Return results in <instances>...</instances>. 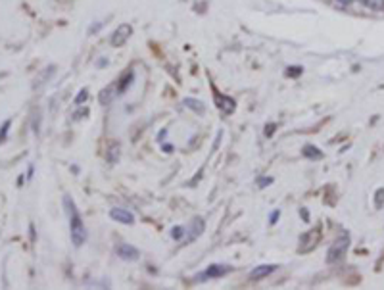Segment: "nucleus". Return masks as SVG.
Wrapping results in <instances>:
<instances>
[{"label":"nucleus","mask_w":384,"mask_h":290,"mask_svg":"<svg viewBox=\"0 0 384 290\" xmlns=\"http://www.w3.org/2000/svg\"><path fill=\"white\" fill-rule=\"evenodd\" d=\"M375 206H377V210H381V208L384 206V188L377 190V196H375Z\"/></svg>","instance_id":"412c9836"},{"label":"nucleus","mask_w":384,"mask_h":290,"mask_svg":"<svg viewBox=\"0 0 384 290\" xmlns=\"http://www.w3.org/2000/svg\"><path fill=\"white\" fill-rule=\"evenodd\" d=\"M233 271V267L231 265H225V264H213L210 267H206L202 273H198L194 281L196 283H206V281H212V279H219V277H225L227 273H231Z\"/></svg>","instance_id":"7ed1b4c3"},{"label":"nucleus","mask_w":384,"mask_h":290,"mask_svg":"<svg viewBox=\"0 0 384 290\" xmlns=\"http://www.w3.org/2000/svg\"><path fill=\"white\" fill-rule=\"evenodd\" d=\"M185 104L192 110V112H196V114H204L206 112V106H204V102H200V100H196V98H185Z\"/></svg>","instance_id":"dca6fc26"},{"label":"nucleus","mask_w":384,"mask_h":290,"mask_svg":"<svg viewBox=\"0 0 384 290\" xmlns=\"http://www.w3.org/2000/svg\"><path fill=\"white\" fill-rule=\"evenodd\" d=\"M275 129H277V123H269V125H265V137H267V139H271V137L275 135Z\"/></svg>","instance_id":"5701e85b"},{"label":"nucleus","mask_w":384,"mask_h":290,"mask_svg":"<svg viewBox=\"0 0 384 290\" xmlns=\"http://www.w3.org/2000/svg\"><path fill=\"white\" fill-rule=\"evenodd\" d=\"M185 233H186L185 227L177 225V227H173L171 229V238L173 240H183V238H185Z\"/></svg>","instance_id":"a211bd4d"},{"label":"nucleus","mask_w":384,"mask_h":290,"mask_svg":"<svg viewBox=\"0 0 384 290\" xmlns=\"http://www.w3.org/2000/svg\"><path fill=\"white\" fill-rule=\"evenodd\" d=\"M278 269V265L277 264H271V265H257V267H254L252 269V273H250V279L252 281H261V279L265 277H269L273 271H277Z\"/></svg>","instance_id":"1a4fd4ad"},{"label":"nucleus","mask_w":384,"mask_h":290,"mask_svg":"<svg viewBox=\"0 0 384 290\" xmlns=\"http://www.w3.org/2000/svg\"><path fill=\"white\" fill-rule=\"evenodd\" d=\"M256 183H257V188H265V186L273 185V177H259Z\"/></svg>","instance_id":"4be33fe9"},{"label":"nucleus","mask_w":384,"mask_h":290,"mask_svg":"<svg viewBox=\"0 0 384 290\" xmlns=\"http://www.w3.org/2000/svg\"><path fill=\"white\" fill-rule=\"evenodd\" d=\"M319 240H321V231H319V229L307 231V233H304V235L300 237L298 252H300V254H307V252L315 250V246L319 244Z\"/></svg>","instance_id":"20e7f679"},{"label":"nucleus","mask_w":384,"mask_h":290,"mask_svg":"<svg viewBox=\"0 0 384 290\" xmlns=\"http://www.w3.org/2000/svg\"><path fill=\"white\" fill-rule=\"evenodd\" d=\"M358 4L367 8V10H375V12H383L384 10V0H358Z\"/></svg>","instance_id":"4468645a"},{"label":"nucleus","mask_w":384,"mask_h":290,"mask_svg":"<svg viewBox=\"0 0 384 290\" xmlns=\"http://www.w3.org/2000/svg\"><path fill=\"white\" fill-rule=\"evenodd\" d=\"M300 215H302V219H304V221H309V213H307V210H305V208H302V210H300Z\"/></svg>","instance_id":"bb28decb"},{"label":"nucleus","mask_w":384,"mask_h":290,"mask_svg":"<svg viewBox=\"0 0 384 290\" xmlns=\"http://www.w3.org/2000/svg\"><path fill=\"white\" fill-rule=\"evenodd\" d=\"M87 100H89V89H81L79 93H77V96H75V104L83 106Z\"/></svg>","instance_id":"6ab92c4d"},{"label":"nucleus","mask_w":384,"mask_h":290,"mask_svg":"<svg viewBox=\"0 0 384 290\" xmlns=\"http://www.w3.org/2000/svg\"><path fill=\"white\" fill-rule=\"evenodd\" d=\"M120 156H121V148L120 145L116 143V145H112L108 148V154H106V159L110 163H118L120 161Z\"/></svg>","instance_id":"2eb2a0df"},{"label":"nucleus","mask_w":384,"mask_h":290,"mask_svg":"<svg viewBox=\"0 0 384 290\" xmlns=\"http://www.w3.org/2000/svg\"><path fill=\"white\" fill-rule=\"evenodd\" d=\"M87 116H89V110H87V108H85V110H77V112L73 114V118L75 119H83V118H87Z\"/></svg>","instance_id":"393cba45"},{"label":"nucleus","mask_w":384,"mask_h":290,"mask_svg":"<svg viewBox=\"0 0 384 290\" xmlns=\"http://www.w3.org/2000/svg\"><path fill=\"white\" fill-rule=\"evenodd\" d=\"M213 96H215V104H217V108L223 112V114H233L235 110H237V102L231 98V96H225V94H221V93H217V91H213Z\"/></svg>","instance_id":"0eeeda50"},{"label":"nucleus","mask_w":384,"mask_h":290,"mask_svg":"<svg viewBox=\"0 0 384 290\" xmlns=\"http://www.w3.org/2000/svg\"><path fill=\"white\" fill-rule=\"evenodd\" d=\"M116 254L120 256L121 260H125V262H136L140 258V252L136 250L134 246H131V244H127V242H120L116 246Z\"/></svg>","instance_id":"423d86ee"},{"label":"nucleus","mask_w":384,"mask_h":290,"mask_svg":"<svg viewBox=\"0 0 384 290\" xmlns=\"http://www.w3.org/2000/svg\"><path fill=\"white\" fill-rule=\"evenodd\" d=\"M334 2H336L338 6H342V8H344V6H350V4L354 2V0H334Z\"/></svg>","instance_id":"a878e982"},{"label":"nucleus","mask_w":384,"mask_h":290,"mask_svg":"<svg viewBox=\"0 0 384 290\" xmlns=\"http://www.w3.org/2000/svg\"><path fill=\"white\" fill-rule=\"evenodd\" d=\"M31 240L35 242V227H33V225H31Z\"/></svg>","instance_id":"c756f323"},{"label":"nucleus","mask_w":384,"mask_h":290,"mask_svg":"<svg viewBox=\"0 0 384 290\" xmlns=\"http://www.w3.org/2000/svg\"><path fill=\"white\" fill-rule=\"evenodd\" d=\"M64 208L67 211V217H69V233H71V240L73 244L79 248L87 242V229H85V223L81 219V213L73 202L71 196H64Z\"/></svg>","instance_id":"f257e3e1"},{"label":"nucleus","mask_w":384,"mask_h":290,"mask_svg":"<svg viewBox=\"0 0 384 290\" xmlns=\"http://www.w3.org/2000/svg\"><path fill=\"white\" fill-rule=\"evenodd\" d=\"M278 217H280V211L275 210V211H273V213H271V217H269V225H277Z\"/></svg>","instance_id":"b1692460"},{"label":"nucleus","mask_w":384,"mask_h":290,"mask_svg":"<svg viewBox=\"0 0 384 290\" xmlns=\"http://www.w3.org/2000/svg\"><path fill=\"white\" fill-rule=\"evenodd\" d=\"M161 148H163V152H165V154H171V152H173V146L171 145H163Z\"/></svg>","instance_id":"cd10ccee"},{"label":"nucleus","mask_w":384,"mask_h":290,"mask_svg":"<svg viewBox=\"0 0 384 290\" xmlns=\"http://www.w3.org/2000/svg\"><path fill=\"white\" fill-rule=\"evenodd\" d=\"M110 217L116 219V221H120V223H123V225L134 223V215H132L129 210H123V208H114V210H110Z\"/></svg>","instance_id":"9d476101"},{"label":"nucleus","mask_w":384,"mask_h":290,"mask_svg":"<svg viewBox=\"0 0 384 290\" xmlns=\"http://www.w3.org/2000/svg\"><path fill=\"white\" fill-rule=\"evenodd\" d=\"M165 133H167V131H161V133H159V135H158V141H159V143H161V141L165 139Z\"/></svg>","instance_id":"c85d7f7f"},{"label":"nucleus","mask_w":384,"mask_h":290,"mask_svg":"<svg viewBox=\"0 0 384 290\" xmlns=\"http://www.w3.org/2000/svg\"><path fill=\"white\" fill-rule=\"evenodd\" d=\"M132 81H134V71H132V69H127V71L120 77V81H118V94L125 93V91L132 85Z\"/></svg>","instance_id":"f8f14e48"},{"label":"nucleus","mask_w":384,"mask_h":290,"mask_svg":"<svg viewBox=\"0 0 384 290\" xmlns=\"http://www.w3.org/2000/svg\"><path fill=\"white\" fill-rule=\"evenodd\" d=\"M204 229H206V221L202 219V217H194L192 221H190V227L186 229L185 237H186V242H192V240H196V238L204 233Z\"/></svg>","instance_id":"6e6552de"},{"label":"nucleus","mask_w":384,"mask_h":290,"mask_svg":"<svg viewBox=\"0 0 384 290\" xmlns=\"http://www.w3.org/2000/svg\"><path fill=\"white\" fill-rule=\"evenodd\" d=\"M302 154H304V158H307V159H321L323 158V152L319 150L317 146H313V145H305L304 148H302Z\"/></svg>","instance_id":"ddd939ff"},{"label":"nucleus","mask_w":384,"mask_h":290,"mask_svg":"<svg viewBox=\"0 0 384 290\" xmlns=\"http://www.w3.org/2000/svg\"><path fill=\"white\" fill-rule=\"evenodd\" d=\"M348 248H350V235H340V237L332 242L329 252H327V262H329V264L342 262L346 258V254H348Z\"/></svg>","instance_id":"f03ea898"},{"label":"nucleus","mask_w":384,"mask_h":290,"mask_svg":"<svg viewBox=\"0 0 384 290\" xmlns=\"http://www.w3.org/2000/svg\"><path fill=\"white\" fill-rule=\"evenodd\" d=\"M132 27L129 23H121L116 27V31L112 33V46H123L127 40L131 39Z\"/></svg>","instance_id":"39448f33"},{"label":"nucleus","mask_w":384,"mask_h":290,"mask_svg":"<svg viewBox=\"0 0 384 290\" xmlns=\"http://www.w3.org/2000/svg\"><path fill=\"white\" fill-rule=\"evenodd\" d=\"M118 96V83H110L108 87H104L100 94H98V100H100V104L108 106L110 102H114V98Z\"/></svg>","instance_id":"9b49d317"},{"label":"nucleus","mask_w":384,"mask_h":290,"mask_svg":"<svg viewBox=\"0 0 384 290\" xmlns=\"http://www.w3.org/2000/svg\"><path fill=\"white\" fill-rule=\"evenodd\" d=\"M304 73V69L300 66H290V67H286V71H284V75L286 77H290V79H296V77H300Z\"/></svg>","instance_id":"f3484780"},{"label":"nucleus","mask_w":384,"mask_h":290,"mask_svg":"<svg viewBox=\"0 0 384 290\" xmlns=\"http://www.w3.org/2000/svg\"><path fill=\"white\" fill-rule=\"evenodd\" d=\"M10 125H12V121H10V119L2 123V127H0V145L6 141V135H8V131H10Z\"/></svg>","instance_id":"aec40b11"}]
</instances>
